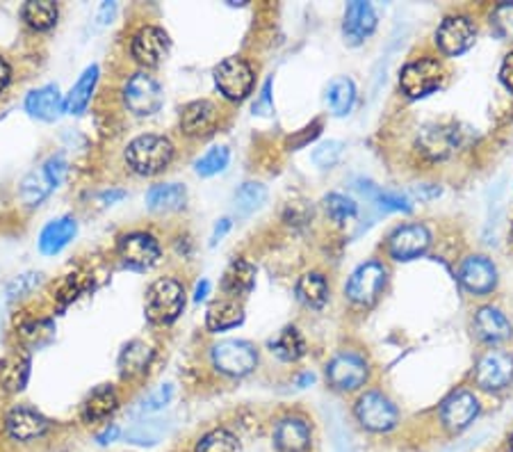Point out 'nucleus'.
I'll list each match as a JSON object with an SVG mask.
<instances>
[{"label": "nucleus", "mask_w": 513, "mask_h": 452, "mask_svg": "<svg viewBox=\"0 0 513 452\" xmlns=\"http://www.w3.org/2000/svg\"><path fill=\"white\" fill-rule=\"evenodd\" d=\"M369 377V366L365 356H360L359 352H338L329 366H326V380L333 389L338 391H356L368 381Z\"/></svg>", "instance_id": "nucleus-8"}, {"label": "nucleus", "mask_w": 513, "mask_h": 452, "mask_svg": "<svg viewBox=\"0 0 513 452\" xmlns=\"http://www.w3.org/2000/svg\"><path fill=\"white\" fill-rule=\"evenodd\" d=\"M356 103V85L351 78L338 76L326 87V106L336 117L350 115Z\"/></svg>", "instance_id": "nucleus-32"}, {"label": "nucleus", "mask_w": 513, "mask_h": 452, "mask_svg": "<svg viewBox=\"0 0 513 452\" xmlns=\"http://www.w3.org/2000/svg\"><path fill=\"white\" fill-rule=\"evenodd\" d=\"M242 320H245V311H242V306L236 299H217L208 306L206 327L212 334L238 327V325H242Z\"/></svg>", "instance_id": "nucleus-28"}, {"label": "nucleus", "mask_w": 513, "mask_h": 452, "mask_svg": "<svg viewBox=\"0 0 513 452\" xmlns=\"http://www.w3.org/2000/svg\"><path fill=\"white\" fill-rule=\"evenodd\" d=\"M511 233H513V229H511Z\"/></svg>", "instance_id": "nucleus-53"}, {"label": "nucleus", "mask_w": 513, "mask_h": 452, "mask_svg": "<svg viewBox=\"0 0 513 452\" xmlns=\"http://www.w3.org/2000/svg\"><path fill=\"white\" fill-rule=\"evenodd\" d=\"M124 103L137 117L155 115L163 108V89L154 76L135 73L124 87Z\"/></svg>", "instance_id": "nucleus-9"}, {"label": "nucleus", "mask_w": 513, "mask_h": 452, "mask_svg": "<svg viewBox=\"0 0 513 452\" xmlns=\"http://www.w3.org/2000/svg\"><path fill=\"white\" fill-rule=\"evenodd\" d=\"M265 202H267V188H265L263 184H254V181L240 185V190H238L236 197H233L238 215H242V217L260 211Z\"/></svg>", "instance_id": "nucleus-38"}, {"label": "nucleus", "mask_w": 513, "mask_h": 452, "mask_svg": "<svg viewBox=\"0 0 513 452\" xmlns=\"http://www.w3.org/2000/svg\"><path fill=\"white\" fill-rule=\"evenodd\" d=\"M154 359V347L146 345L145 341H133L124 347L119 356V371L124 377L145 375Z\"/></svg>", "instance_id": "nucleus-31"}, {"label": "nucleus", "mask_w": 513, "mask_h": 452, "mask_svg": "<svg viewBox=\"0 0 513 452\" xmlns=\"http://www.w3.org/2000/svg\"><path fill=\"white\" fill-rule=\"evenodd\" d=\"M508 447H511V452H513V434H511V438H508Z\"/></svg>", "instance_id": "nucleus-52"}, {"label": "nucleus", "mask_w": 513, "mask_h": 452, "mask_svg": "<svg viewBox=\"0 0 513 452\" xmlns=\"http://www.w3.org/2000/svg\"><path fill=\"white\" fill-rule=\"evenodd\" d=\"M10 80H12V67L7 64L5 58H0V94L5 92Z\"/></svg>", "instance_id": "nucleus-48"}, {"label": "nucleus", "mask_w": 513, "mask_h": 452, "mask_svg": "<svg viewBox=\"0 0 513 452\" xmlns=\"http://www.w3.org/2000/svg\"><path fill=\"white\" fill-rule=\"evenodd\" d=\"M297 295L306 306H324V304L329 302V284H326L324 275H320V272H306V275L297 281Z\"/></svg>", "instance_id": "nucleus-35"}, {"label": "nucleus", "mask_w": 513, "mask_h": 452, "mask_svg": "<svg viewBox=\"0 0 513 452\" xmlns=\"http://www.w3.org/2000/svg\"><path fill=\"white\" fill-rule=\"evenodd\" d=\"M188 202V190L181 184H160L154 185L146 194V206L154 212H173L181 211Z\"/></svg>", "instance_id": "nucleus-30"}, {"label": "nucleus", "mask_w": 513, "mask_h": 452, "mask_svg": "<svg viewBox=\"0 0 513 452\" xmlns=\"http://www.w3.org/2000/svg\"><path fill=\"white\" fill-rule=\"evenodd\" d=\"M117 437H119V428H117V425H110V428H106V432L98 434V443H103V446H106V443L115 441Z\"/></svg>", "instance_id": "nucleus-50"}, {"label": "nucleus", "mask_w": 513, "mask_h": 452, "mask_svg": "<svg viewBox=\"0 0 513 452\" xmlns=\"http://www.w3.org/2000/svg\"><path fill=\"white\" fill-rule=\"evenodd\" d=\"M274 106H272V80H267L263 85V92H260V99L254 103V115H272Z\"/></svg>", "instance_id": "nucleus-46"}, {"label": "nucleus", "mask_w": 513, "mask_h": 452, "mask_svg": "<svg viewBox=\"0 0 513 452\" xmlns=\"http://www.w3.org/2000/svg\"><path fill=\"white\" fill-rule=\"evenodd\" d=\"M185 308V288L172 277L154 281L146 293V318L154 325H172Z\"/></svg>", "instance_id": "nucleus-2"}, {"label": "nucleus", "mask_w": 513, "mask_h": 452, "mask_svg": "<svg viewBox=\"0 0 513 452\" xmlns=\"http://www.w3.org/2000/svg\"><path fill=\"white\" fill-rule=\"evenodd\" d=\"M472 329H475L480 341L490 343V345L493 343H504L513 336L511 323H508V318L498 306H481L475 313Z\"/></svg>", "instance_id": "nucleus-23"}, {"label": "nucleus", "mask_w": 513, "mask_h": 452, "mask_svg": "<svg viewBox=\"0 0 513 452\" xmlns=\"http://www.w3.org/2000/svg\"><path fill=\"white\" fill-rule=\"evenodd\" d=\"M477 37V25L471 16L463 14H452L438 25L436 30V43L438 49L450 58L465 53L475 43Z\"/></svg>", "instance_id": "nucleus-11"}, {"label": "nucleus", "mask_w": 513, "mask_h": 452, "mask_svg": "<svg viewBox=\"0 0 513 452\" xmlns=\"http://www.w3.org/2000/svg\"><path fill=\"white\" fill-rule=\"evenodd\" d=\"M212 366L229 377H245L258 366V352L249 341H221L212 347Z\"/></svg>", "instance_id": "nucleus-5"}, {"label": "nucleus", "mask_w": 513, "mask_h": 452, "mask_svg": "<svg viewBox=\"0 0 513 452\" xmlns=\"http://www.w3.org/2000/svg\"><path fill=\"white\" fill-rule=\"evenodd\" d=\"M499 80H502V85L513 94V51L504 58L502 69H499Z\"/></svg>", "instance_id": "nucleus-47"}, {"label": "nucleus", "mask_w": 513, "mask_h": 452, "mask_svg": "<svg viewBox=\"0 0 513 452\" xmlns=\"http://www.w3.org/2000/svg\"><path fill=\"white\" fill-rule=\"evenodd\" d=\"M456 142H459V135L454 126L432 124L424 126L417 135V151L429 160H443L456 149Z\"/></svg>", "instance_id": "nucleus-19"}, {"label": "nucleus", "mask_w": 513, "mask_h": 452, "mask_svg": "<svg viewBox=\"0 0 513 452\" xmlns=\"http://www.w3.org/2000/svg\"><path fill=\"white\" fill-rule=\"evenodd\" d=\"M78 221L73 217H58L43 226L42 236H39V251L43 256H55L69 247V242L76 238Z\"/></svg>", "instance_id": "nucleus-25"}, {"label": "nucleus", "mask_w": 513, "mask_h": 452, "mask_svg": "<svg viewBox=\"0 0 513 452\" xmlns=\"http://www.w3.org/2000/svg\"><path fill=\"white\" fill-rule=\"evenodd\" d=\"M173 160V145L163 135H139L126 149V163L135 174L154 176L169 167Z\"/></svg>", "instance_id": "nucleus-1"}, {"label": "nucleus", "mask_w": 513, "mask_h": 452, "mask_svg": "<svg viewBox=\"0 0 513 452\" xmlns=\"http://www.w3.org/2000/svg\"><path fill=\"white\" fill-rule=\"evenodd\" d=\"M459 279L468 293L484 297L498 286V268L486 256H468L459 269Z\"/></svg>", "instance_id": "nucleus-16"}, {"label": "nucleus", "mask_w": 513, "mask_h": 452, "mask_svg": "<svg viewBox=\"0 0 513 452\" xmlns=\"http://www.w3.org/2000/svg\"><path fill=\"white\" fill-rule=\"evenodd\" d=\"M267 347L281 361H299L306 354V341H303L302 332L297 327L281 329L276 336L269 338Z\"/></svg>", "instance_id": "nucleus-34"}, {"label": "nucleus", "mask_w": 513, "mask_h": 452, "mask_svg": "<svg viewBox=\"0 0 513 452\" xmlns=\"http://www.w3.org/2000/svg\"><path fill=\"white\" fill-rule=\"evenodd\" d=\"M169 34L163 28H155V25H145L133 37V46H130V53H133L135 62L142 64L146 69H154L167 58L169 53Z\"/></svg>", "instance_id": "nucleus-15"}, {"label": "nucleus", "mask_w": 513, "mask_h": 452, "mask_svg": "<svg viewBox=\"0 0 513 452\" xmlns=\"http://www.w3.org/2000/svg\"><path fill=\"white\" fill-rule=\"evenodd\" d=\"M119 407V395L112 386H98L89 393V398L82 404V420L85 423H101V420L110 419Z\"/></svg>", "instance_id": "nucleus-26"}, {"label": "nucleus", "mask_w": 513, "mask_h": 452, "mask_svg": "<svg viewBox=\"0 0 513 452\" xmlns=\"http://www.w3.org/2000/svg\"><path fill=\"white\" fill-rule=\"evenodd\" d=\"M39 284V275H23V277H19L16 281H12V286H10V297H21V295H25L28 290H33L34 286Z\"/></svg>", "instance_id": "nucleus-45"}, {"label": "nucleus", "mask_w": 513, "mask_h": 452, "mask_svg": "<svg viewBox=\"0 0 513 452\" xmlns=\"http://www.w3.org/2000/svg\"><path fill=\"white\" fill-rule=\"evenodd\" d=\"M324 206H326V212H329V217H331L333 221H338V224H342V221L351 220V217H356V202H351L350 197H345V194H329V197L324 199Z\"/></svg>", "instance_id": "nucleus-42"}, {"label": "nucleus", "mask_w": 513, "mask_h": 452, "mask_svg": "<svg viewBox=\"0 0 513 452\" xmlns=\"http://www.w3.org/2000/svg\"><path fill=\"white\" fill-rule=\"evenodd\" d=\"M480 400L471 391H454L452 395H447L443 400L441 407V423L443 428L450 429V432H463L472 420L480 416Z\"/></svg>", "instance_id": "nucleus-13"}, {"label": "nucleus", "mask_w": 513, "mask_h": 452, "mask_svg": "<svg viewBox=\"0 0 513 452\" xmlns=\"http://www.w3.org/2000/svg\"><path fill=\"white\" fill-rule=\"evenodd\" d=\"M217 121H219V112L210 101H192L181 112V130L188 137H208L215 133Z\"/></svg>", "instance_id": "nucleus-22"}, {"label": "nucleus", "mask_w": 513, "mask_h": 452, "mask_svg": "<svg viewBox=\"0 0 513 452\" xmlns=\"http://www.w3.org/2000/svg\"><path fill=\"white\" fill-rule=\"evenodd\" d=\"M7 434H10L14 441L28 443L34 438H42L43 434L49 432V420L43 419L39 411L30 410V407H14V410L7 414L5 420Z\"/></svg>", "instance_id": "nucleus-21"}, {"label": "nucleus", "mask_w": 513, "mask_h": 452, "mask_svg": "<svg viewBox=\"0 0 513 452\" xmlns=\"http://www.w3.org/2000/svg\"><path fill=\"white\" fill-rule=\"evenodd\" d=\"M25 110H28L30 117L42 121H55L60 119L67 108H64V99L60 94L58 85H43L34 92L28 94L25 99Z\"/></svg>", "instance_id": "nucleus-24"}, {"label": "nucleus", "mask_w": 513, "mask_h": 452, "mask_svg": "<svg viewBox=\"0 0 513 452\" xmlns=\"http://www.w3.org/2000/svg\"><path fill=\"white\" fill-rule=\"evenodd\" d=\"M194 452H242V443L233 432L217 428L199 438Z\"/></svg>", "instance_id": "nucleus-37"}, {"label": "nucleus", "mask_w": 513, "mask_h": 452, "mask_svg": "<svg viewBox=\"0 0 513 452\" xmlns=\"http://www.w3.org/2000/svg\"><path fill=\"white\" fill-rule=\"evenodd\" d=\"M356 420L363 425L368 432L384 434L397 428L399 423V411L395 407L393 400L384 395L381 391H368L359 398L354 407Z\"/></svg>", "instance_id": "nucleus-3"}, {"label": "nucleus", "mask_w": 513, "mask_h": 452, "mask_svg": "<svg viewBox=\"0 0 513 452\" xmlns=\"http://www.w3.org/2000/svg\"><path fill=\"white\" fill-rule=\"evenodd\" d=\"M274 446L278 452H308L312 446V429L306 419L285 416L274 428Z\"/></svg>", "instance_id": "nucleus-18"}, {"label": "nucleus", "mask_w": 513, "mask_h": 452, "mask_svg": "<svg viewBox=\"0 0 513 452\" xmlns=\"http://www.w3.org/2000/svg\"><path fill=\"white\" fill-rule=\"evenodd\" d=\"M475 381L484 391H504L513 381V354L504 350H489L475 366Z\"/></svg>", "instance_id": "nucleus-10"}, {"label": "nucleus", "mask_w": 513, "mask_h": 452, "mask_svg": "<svg viewBox=\"0 0 513 452\" xmlns=\"http://www.w3.org/2000/svg\"><path fill=\"white\" fill-rule=\"evenodd\" d=\"M490 28L495 30L499 39L513 42V3H499L490 12Z\"/></svg>", "instance_id": "nucleus-41"}, {"label": "nucleus", "mask_w": 513, "mask_h": 452, "mask_svg": "<svg viewBox=\"0 0 513 452\" xmlns=\"http://www.w3.org/2000/svg\"><path fill=\"white\" fill-rule=\"evenodd\" d=\"M445 76L443 62L436 58H417L399 73V87L408 99H423L438 89Z\"/></svg>", "instance_id": "nucleus-4"}, {"label": "nucleus", "mask_w": 513, "mask_h": 452, "mask_svg": "<svg viewBox=\"0 0 513 452\" xmlns=\"http://www.w3.org/2000/svg\"><path fill=\"white\" fill-rule=\"evenodd\" d=\"M340 155H342V142L338 140L324 142V145H320L315 151H312V163H315L320 169H331L333 165L340 160Z\"/></svg>", "instance_id": "nucleus-43"}, {"label": "nucleus", "mask_w": 513, "mask_h": 452, "mask_svg": "<svg viewBox=\"0 0 513 452\" xmlns=\"http://www.w3.org/2000/svg\"><path fill=\"white\" fill-rule=\"evenodd\" d=\"M254 69L242 58H226L215 69V85L229 101H242L254 89Z\"/></svg>", "instance_id": "nucleus-7"}, {"label": "nucleus", "mask_w": 513, "mask_h": 452, "mask_svg": "<svg viewBox=\"0 0 513 452\" xmlns=\"http://www.w3.org/2000/svg\"><path fill=\"white\" fill-rule=\"evenodd\" d=\"M377 30V12L369 3H350L345 12V24H342V33H345V42L351 46L363 43L369 34Z\"/></svg>", "instance_id": "nucleus-20"}, {"label": "nucleus", "mask_w": 513, "mask_h": 452, "mask_svg": "<svg viewBox=\"0 0 513 452\" xmlns=\"http://www.w3.org/2000/svg\"><path fill=\"white\" fill-rule=\"evenodd\" d=\"M117 254H119L121 263L128 265V268L149 269L158 263L160 245L154 236H149V233L142 231L126 233V236L119 238Z\"/></svg>", "instance_id": "nucleus-12"}, {"label": "nucleus", "mask_w": 513, "mask_h": 452, "mask_svg": "<svg viewBox=\"0 0 513 452\" xmlns=\"http://www.w3.org/2000/svg\"><path fill=\"white\" fill-rule=\"evenodd\" d=\"M97 82H98V67L97 64H91V67H87L85 71H82V76L78 78L76 85L71 87L69 97L64 99V108H67V112H71V115H80V112H85V108L89 106L91 101V94L97 89Z\"/></svg>", "instance_id": "nucleus-33"}, {"label": "nucleus", "mask_w": 513, "mask_h": 452, "mask_svg": "<svg viewBox=\"0 0 513 452\" xmlns=\"http://www.w3.org/2000/svg\"><path fill=\"white\" fill-rule=\"evenodd\" d=\"M208 290H210V284H208L206 279L199 281V284H197V290H194V299H197V302H201V299H206Z\"/></svg>", "instance_id": "nucleus-51"}, {"label": "nucleus", "mask_w": 513, "mask_h": 452, "mask_svg": "<svg viewBox=\"0 0 513 452\" xmlns=\"http://www.w3.org/2000/svg\"><path fill=\"white\" fill-rule=\"evenodd\" d=\"M30 377V356L25 352H14L0 361V386L5 391H23Z\"/></svg>", "instance_id": "nucleus-29"}, {"label": "nucleus", "mask_w": 513, "mask_h": 452, "mask_svg": "<svg viewBox=\"0 0 513 452\" xmlns=\"http://www.w3.org/2000/svg\"><path fill=\"white\" fill-rule=\"evenodd\" d=\"M89 286H91L89 277L82 275V272H71V275H67L62 281H60L55 297H58V302L62 304V306H67V304H71L73 299L80 297L85 290H89Z\"/></svg>", "instance_id": "nucleus-40"}, {"label": "nucleus", "mask_w": 513, "mask_h": 452, "mask_svg": "<svg viewBox=\"0 0 513 452\" xmlns=\"http://www.w3.org/2000/svg\"><path fill=\"white\" fill-rule=\"evenodd\" d=\"M230 224H233V221L229 220V217H224V220H219V224L215 226V231H212V245H215L217 240H221V238L226 236V233L230 231Z\"/></svg>", "instance_id": "nucleus-49"}, {"label": "nucleus", "mask_w": 513, "mask_h": 452, "mask_svg": "<svg viewBox=\"0 0 513 452\" xmlns=\"http://www.w3.org/2000/svg\"><path fill=\"white\" fill-rule=\"evenodd\" d=\"M172 395H173V386L163 384L158 391H154V393H151L149 398L145 400V404H142V411H145V414H154V411L164 410V407L169 404V400H172Z\"/></svg>", "instance_id": "nucleus-44"}, {"label": "nucleus", "mask_w": 513, "mask_h": 452, "mask_svg": "<svg viewBox=\"0 0 513 452\" xmlns=\"http://www.w3.org/2000/svg\"><path fill=\"white\" fill-rule=\"evenodd\" d=\"M432 245V233L424 224H404L388 238V251L395 260H413Z\"/></svg>", "instance_id": "nucleus-17"}, {"label": "nucleus", "mask_w": 513, "mask_h": 452, "mask_svg": "<svg viewBox=\"0 0 513 452\" xmlns=\"http://www.w3.org/2000/svg\"><path fill=\"white\" fill-rule=\"evenodd\" d=\"M64 174H67V163L62 158L49 160L42 169L25 176L23 185H21V199L28 206H34V203L49 197L51 190L58 188V184H62Z\"/></svg>", "instance_id": "nucleus-14"}, {"label": "nucleus", "mask_w": 513, "mask_h": 452, "mask_svg": "<svg viewBox=\"0 0 513 452\" xmlns=\"http://www.w3.org/2000/svg\"><path fill=\"white\" fill-rule=\"evenodd\" d=\"M388 281V269L379 260H368L354 269V275L347 281V297L359 306H372L381 297Z\"/></svg>", "instance_id": "nucleus-6"}, {"label": "nucleus", "mask_w": 513, "mask_h": 452, "mask_svg": "<svg viewBox=\"0 0 513 452\" xmlns=\"http://www.w3.org/2000/svg\"><path fill=\"white\" fill-rule=\"evenodd\" d=\"M23 21L37 33L51 30L58 24V5L53 0H30L23 7Z\"/></svg>", "instance_id": "nucleus-36"}, {"label": "nucleus", "mask_w": 513, "mask_h": 452, "mask_svg": "<svg viewBox=\"0 0 513 452\" xmlns=\"http://www.w3.org/2000/svg\"><path fill=\"white\" fill-rule=\"evenodd\" d=\"M229 160H230V151L226 149V146H212L208 154H203L201 158L194 163V172L203 178L215 176V174L224 172V169L229 167Z\"/></svg>", "instance_id": "nucleus-39"}, {"label": "nucleus", "mask_w": 513, "mask_h": 452, "mask_svg": "<svg viewBox=\"0 0 513 452\" xmlns=\"http://www.w3.org/2000/svg\"><path fill=\"white\" fill-rule=\"evenodd\" d=\"M256 286V268L245 259H236L226 268L224 279H221V290L233 297L249 295Z\"/></svg>", "instance_id": "nucleus-27"}]
</instances>
